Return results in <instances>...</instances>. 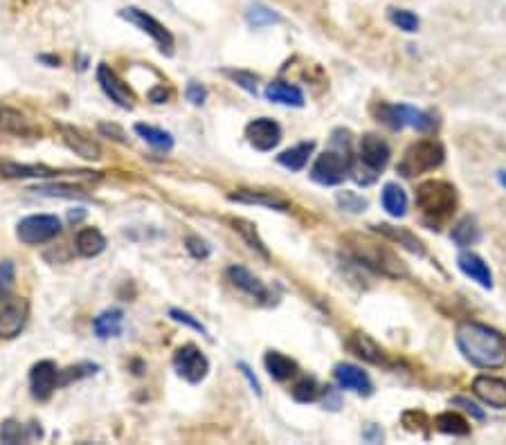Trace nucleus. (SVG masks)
Segmentation results:
<instances>
[{
    "mask_svg": "<svg viewBox=\"0 0 506 445\" xmlns=\"http://www.w3.org/2000/svg\"><path fill=\"white\" fill-rule=\"evenodd\" d=\"M462 355L480 369H500L506 364V337L498 328L482 321H462L455 330Z\"/></svg>",
    "mask_w": 506,
    "mask_h": 445,
    "instance_id": "1",
    "label": "nucleus"
},
{
    "mask_svg": "<svg viewBox=\"0 0 506 445\" xmlns=\"http://www.w3.org/2000/svg\"><path fill=\"white\" fill-rule=\"evenodd\" d=\"M342 243H345V252L353 261L374 270L376 274H383L387 279H405L409 274L405 261L383 241L369 239L362 234H347Z\"/></svg>",
    "mask_w": 506,
    "mask_h": 445,
    "instance_id": "2",
    "label": "nucleus"
},
{
    "mask_svg": "<svg viewBox=\"0 0 506 445\" xmlns=\"http://www.w3.org/2000/svg\"><path fill=\"white\" fill-rule=\"evenodd\" d=\"M457 203V189L448 180H425L416 187V207L430 223L448 221L455 214Z\"/></svg>",
    "mask_w": 506,
    "mask_h": 445,
    "instance_id": "3",
    "label": "nucleus"
},
{
    "mask_svg": "<svg viewBox=\"0 0 506 445\" xmlns=\"http://www.w3.org/2000/svg\"><path fill=\"white\" fill-rule=\"evenodd\" d=\"M374 115L380 124H385L391 131L400 128H416L418 133H427L436 126V119L432 112L407 106V103H387L378 101L374 108Z\"/></svg>",
    "mask_w": 506,
    "mask_h": 445,
    "instance_id": "4",
    "label": "nucleus"
},
{
    "mask_svg": "<svg viewBox=\"0 0 506 445\" xmlns=\"http://www.w3.org/2000/svg\"><path fill=\"white\" fill-rule=\"evenodd\" d=\"M446 162V149L439 140H418L409 144L398 162V174L403 178H416L439 169Z\"/></svg>",
    "mask_w": 506,
    "mask_h": 445,
    "instance_id": "5",
    "label": "nucleus"
},
{
    "mask_svg": "<svg viewBox=\"0 0 506 445\" xmlns=\"http://www.w3.org/2000/svg\"><path fill=\"white\" fill-rule=\"evenodd\" d=\"M391 149L387 142L376 133H365L358 144V162L356 169V183L358 185H371L378 178V174L389 165Z\"/></svg>",
    "mask_w": 506,
    "mask_h": 445,
    "instance_id": "6",
    "label": "nucleus"
},
{
    "mask_svg": "<svg viewBox=\"0 0 506 445\" xmlns=\"http://www.w3.org/2000/svg\"><path fill=\"white\" fill-rule=\"evenodd\" d=\"M353 171V160L349 149H329L315 158L311 167V180L322 187H336L345 183V178Z\"/></svg>",
    "mask_w": 506,
    "mask_h": 445,
    "instance_id": "7",
    "label": "nucleus"
},
{
    "mask_svg": "<svg viewBox=\"0 0 506 445\" xmlns=\"http://www.w3.org/2000/svg\"><path fill=\"white\" fill-rule=\"evenodd\" d=\"M120 18H124V21H129L131 25H136L138 30L149 34L160 47L162 54H167V56L174 54V47H176L174 34H171L156 16H151L149 12H145V9H140V7H124V9H120Z\"/></svg>",
    "mask_w": 506,
    "mask_h": 445,
    "instance_id": "8",
    "label": "nucleus"
},
{
    "mask_svg": "<svg viewBox=\"0 0 506 445\" xmlns=\"http://www.w3.org/2000/svg\"><path fill=\"white\" fill-rule=\"evenodd\" d=\"M61 234V221L50 214L27 216L16 225V239L25 245H41Z\"/></svg>",
    "mask_w": 506,
    "mask_h": 445,
    "instance_id": "9",
    "label": "nucleus"
},
{
    "mask_svg": "<svg viewBox=\"0 0 506 445\" xmlns=\"http://www.w3.org/2000/svg\"><path fill=\"white\" fill-rule=\"evenodd\" d=\"M174 369L183 380L198 385V383H203L205 376L209 373V360L198 346L185 344L174 353Z\"/></svg>",
    "mask_w": 506,
    "mask_h": 445,
    "instance_id": "10",
    "label": "nucleus"
},
{
    "mask_svg": "<svg viewBox=\"0 0 506 445\" xmlns=\"http://www.w3.org/2000/svg\"><path fill=\"white\" fill-rule=\"evenodd\" d=\"M56 387H59V369H56V364L52 360H41V362H36L30 371L32 398L39 403L50 401V396L54 394Z\"/></svg>",
    "mask_w": 506,
    "mask_h": 445,
    "instance_id": "11",
    "label": "nucleus"
},
{
    "mask_svg": "<svg viewBox=\"0 0 506 445\" xmlns=\"http://www.w3.org/2000/svg\"><path fill=\"white\" fill-rule=\"evenodd\" d=\"M245 137L261 153H268L281 142V126L270 117H256L245 126Z\"/></svg>",
    "mask_w": 506,
    "mask_h": 445,
    "instance_id": "12",
    "label": "nucleus"
},
{
    "mask_svg": "<svg viewBox=\"0 0 506 445\" xmlns=\"http://www.w3.org/2000/svg\"><path fill=\"white\" fill-rule=\"evenodd\" d=\"M27 315H30V304L25 299H9L0 308V337L14 339L16 335H21L27 324Z\"/></svg>",
    "mask_w": 506,
    "mask_h": 445,
    "instance_id": "13",
    "label": "nucleus"
},
{
    "mask_svg": "<svg viewBox=\"0 0 506 445\" xmlns=\"http://www.w3.org/2000/svg\"><path fill=\"white\" fill-rule=\"evenodd\" d=\"M97 81H99V86L101 90L106 92V97L113 101V103H117L120 108H126L131 110L133 108V101H136V94H133V90L124 83L115 72H113L106 63H101L99 68H97Z\"/></svg>",
    "mask_w": 506,
    "mask_h": 445,
    "instance_id": "14",
    "label": "nucleus"
},
{
    "mask_svg": "<svg viewBox=\"0 0 506 445\" xmlns=\"http://www.w3.org/2000/svg\"><path fill=\"white\" fill-rule=\"evenodd\" d=\"M333 378H336L338 387L349 392H356L358 396H371L374 394V383L367 376V371H362L360 367L349 364V362H340L333 367Z\"/></svg>",
    "mask_w": 506,
    "mask_h": 445,
    "instance_id": "15",
    "label": "nucleus"
},
{
    "mask_svg": "<svg viewBox=\"0 0 506 445\" xmlns=\"http://www.w3.org/2000/svg\"><path fill=\"white\" fill-rule=\"evenodd\" d=\"M232 203H243V205H261L266 210L275 212H291V203L279 192H268V189H236L230 194Z\"/></svg>",
    "mask_w": 506,
    "mask_h": 445,
    "instance_id": "16",
    "label": "nucleus"
},
{
    "mask_svg": "<svg viewBox=\"0 0 506 445\" xmlns=\"http://www.w3.org/2000/svg\"><path fill=\"white\" fill-rule=\"evenodd\" d=\"M56 128H59L61 140L65 142V146H68L70 151H74V153H77L79 158L90 160V162H97V160H101V146H99V142H95L92 137L83 135L79 128L68 126V124H59Z\"/></svg>",
    "mask_w": 506,
    "mask_h": 445,
    "instance_id": "17",
    "label": "nucleus"
},
{
    "mask_svg": "<svg viewBox=\"0 0 506 445\" xmlns=\"http://www.w3.org/2000/svg\"><path fill=\"white\" fill-rule=\"evenodd\" d=\"M473 394L484 405L506 410V380L495 376H477L473 380Z\"/></svg>",
    "mask_w": 506,
    "mask_h": 445,
    "instance_id": "18",
    "label": "nucleus"
},
{
    "mask_svg": "<svg viewBox=\"0 0 506 445\" xmlns=\"http://www.w3.org/2000/svg\"><path fill=\"white\" fill-rule=\"evenodd\" d=\"M457 266H459V270L468 279H473L477 286H482L484 290L493 288V272L489 268V263H486L477 252H471V250L462 252L459 259H457Z\"/></svg>",
    "mask_w": 506,
    "mask_h": 445,
    "instance_id": "19",
    "label": "nucleus"
},
{
    "mask_svg": "<svg viewBox=\"0 0 506 445\" xmlns=\"http://www.w3.org/2000/svg\"><path fill=\"white\" fill-rule=\"evenodd\" d=\"M227 279L232 281V286H236L238 290H243L245 295H250L259 301H268L270 299V292L266 288V283L254 277L250 270H245L243 266H230L227 268Z\"/></svg>",
    "mask_w": 506,
    "mask_h": 445,
    "instance_id": "20",
    "label": "nucleus"
},
{
    "mask_svg": "<svg viewBox=\"0 0 506 445\" xmlns=\"http://www.w3.org/2000/svg\"><path fill=\"white\" fill-rule=\"evenodd\" d=\"M0 135L32 137V135H36V128L32 126V121L25 117V112L0 103Z\"/></svg>",
    "mask_w": 506,
    "mask_h": 445,
    "instance_id": "21",
    "label": "nucleus"
},
{
    "mask_svg": "<svg viewBox=\"0 0 506 445\" xmlns=\"http://www.w3.org/2000/svg\"><path fill=\"white\" fill-rule=\"evenodd\" d=\"M61 176L59 169L45 165H21L14 160H0V178L21 180V178H56Z\"/></svg>",
    "mask_w": 506,
    "mask_h": 445,
    "instance_id": "22",
    "label": "nucleus"
},
{
    "mask_svg": "<svg viewBox=\"0 0 506 445\" xmlns=\"http://www.w3.org/2000/svg\"><path fill=\"white\" fill-rule=\"evenodd\" d=\"M349 349L353 353H356L358 358L362 360H367V362L371 364H378V367H391V360L389 355L380 349L374 339H371L367 333H353L349 337Z\"/></svg>",
    "mask_w": 506,
    "mask_h": 445,
    "instance_id": "23",
    "label": "nucleus"
},
{
    "mask_svg": "<svg viewBox=\"0 0 506 445\" xmlns=\"http://www.w3.org/2000/svg\"><path fill=\"white\" fill-rule=\"evenodd\" d=\"M371 230L378 232V234H383L385 239H389L391 243L400 245V248L414 252V254H418V257H425V245H423V241L418 239V236H414L409 230H405V227H394V225H389V223H380V225H371Z\"/></svg>",
    "mask_w": 506,
    "mask_h": 445,
    "instance_id": "24",
    "label": "nucleus"
},
{
    "mask_svg": "<svg viewBox=\"0 0 506 445\" xmlns=\"http://www.w3.org/2000/svg\"><path fill=\"white\" fill-rule=\"evenodd\" d=\"M263 364H266V371H268L270 378H272V380H277V383L291 380V378L297 376V371H300L297 362H295L293 358L279 353V351H268V353H266Z\"/></svg>",
    "mask_w": 506,
    "mask_h": 445,
    "instance_id": "25",
    "label": "nucleus"
},
{
    "mask_svg": "<svg viewBox=\"0 0 506 445\" xmlns=\"http://www.w3.org/2000/svg\"><path fill=\"white\" fill-rule=\"evenodd\" d=\"M74 248L85 259L99 257V254L106 250V236H104L97 227H83L74 236Z\"/></svg>",
    "mask_w": 506,
    "mask_h": 445,
    "instance_id": "26",
    "label": "nucleus"
},
{
    "mask_svg": "<svg viewBox=\"0 0 506 445\" xmlns=\"http://www.w3.org/2000/svg\"><path fill=\"white\" fill-rule=\"evenodd\" d=\"M266 99L272 101V103H281V106H295V108L304 106L302 88L293 86V83H286V81L268 83V88H266Z\"/></svg>",
    "mask_w": 506,
    "mask_h": 445,
    "instance_id": "27",
    "label": "nucleus"
},
{
    "mask_svg": "<svg viewBox=\"0 0 506 445\" xmlns=\"http://www.w3.org/2000/svg\"><path fill=\"white\" fill-rule=\"evenodd\" d=\"M380 205H383V210L389 216H394V219H400V216L407 214L409 198L405 194V189L400 187L398 183H387L383 187V192H380Z\"/></svg>",
    "mask_w": 506,
    "mask_h": 445,
    "instance_id": "28",
    "label": "nucleus"
},
{
    "mask_svg": "<svg viewBox=\"0 0 506 445\" xmlns=\"http://www.w3.org/2000/svg\"><path fill=\"white\" fill-rule=\"evenodd\" d=\"M124 328V312L120 308H108L99 312L97 317L92 319V330L95 335L101 337V339H108V337H117Z\"/></svg>",
    "mask_w": 506,
    "mask_h": 445,
    "instance_id": "29",
    "label": "nucleus"
},
{
    "mask_svg": "<svg viewBox=\"0 0 506 445\" xmlns=\"http://www.w3.org/2000/svg\"><path fill=\"white\" fill-rule=\"evenodd\" d=\"M313 151H315V142H300V144L286 149L284 153L277 156V162L288 169V171H302L309 165V158L313 156Z\"/></svg>",
    "mask_w": 506,
    "mask_h": 445,
    "instance_id": "30",
    "label": "nucleus"
},
{
    "mask_svg": "<svg viewBox=\"0 0 506 445\" xmlns=\"http://www.w3.org/2000/svg\"><path fill=\"white\" fill-rule=\"evenodd\" d=\"M230 225H232V230L247 243V248L254 250L266 261L270 259V252H268V248H266V243H263V239L259 236V232H256L254 223L245 221V219H230Z\"/></svg>",
    "mask_w": 506,
    "mask_h": 445,
    "instance_id": "31",
    "label": "nucleus"
},
{
    "mask_svg": "<svg viewBox=\"0 0 506 445\" xmlns=\"http://www.w3.org/2000/svg\"><path fill=\"white\" fill-rule=\"evenodd\" d=\"M450 239L457 248H471V245L482 241V230L473 216H464V219L452 227Z\"/></svg>",
    "mask_w": 506,
    "mask_h": 445,
    "instance_id": "32",
    "label": "nucleus"
},
{
    "mask_svg": "<svg viewBox=\"0 0 506 445\" xmlns=\"http://www.w3.org/2000/svg\"><path fill=\"white\" fill-rule=\"evenodd\" d=\"M434 428L441 434H450V437H468L471 434V423H468L462 414L457 412H441L434 416Z\"/></svg>",
    "mask_w": 506,
    "mask_h": 445,
    "instance_id": "33",
    "label": "nucleus"
},
{
    "mask_svg": "<svg viewBox=\"0 0 506 445\" xmlns=\"http://www.w3.org/2000/svg\"><path fill=\"white\" fill-rule=\"evenodd\" d=\"M245 21H247V25H250V27H254V30H261V27L281 23L284 18H281L279 12H275V9H270L268 5L252 3L250 7L245 9Z\"/></svg>",
    "mask_w": 506,
    "mask_h": 445,
    "instance_id": "34",
    "label": "nucleus"
},
{
    "mask_svg": "<svg viewBox=\"0 0 506 445\" xmlns=\"http://www.w3.org/2000/svg\"><path fill=\"white\" fill-rule=\"evenodd\" d=\"M34 437H41V428L27 430L23 423H18L14 419H7L0 423V441L3 443H21V441H30Z\"/></svg>",
    "mask_w": 506,
    "mask_h": 445,
    "instance_id": "35",
    "label": "nucleus"
},
{
    "mask_svg": "<svg viewBox=\"0 0 506 445\" xmlns=\"http://www.w3.org/2000/svg\"><path fill=\"white\" fill-rule=\"evenodd\" d=\"M136 133L145 140L147 144H151L158 151H171V149H174V137H171V133H167V131H162L158 126L136 124Z\"/></svg>",
    "mask_w": 506,
    "mask_h": 445,
    "instance_id": "36",
    "label": "nucleus"
},
{
    "mask_svg": "<svg viewBox=\"0 0 506 445\" xmlns=\"http://www.w3.org/2000/svg\"><path fill=\"white\" fill-rule=\"evenodd\" d=\"M387 16H389L391 25H396L400 32L414 34V32H418V27H421V21H418V16L414 12H409V9L389 7L387 9Z\"/></svg>",
    "mask_w": 506,
    "mask_h": 445,
    "instance_id": "37",
    "label": "nucleus"
},
{
    "mask_svg": "<svg viewBox=\"0 0 506 445\" xmlns=\"http://www.w3.org/2000/svg\"><path fill=\"white\" fill-rule=\"evenodd\" d=\"M320 394H322V387L311 376L300 378V380L295 383V387H293V398L297 403H315L320 398Z\"/></svg>",
    "mask_w": 506,
    "mask_h": 445,
    "instance_id": "38",
    "label": "nucleus"
},
{
    "mask_svg": "<svg viewBox=\"0 0 506 445\" xmlns=\"http://www.w3.org/2000/svg\"><path fill=\"white\" fill-rule=\"evenodd\" d=\"M338 205L342 210H347L351 214H362L369 207V201L365 196H360L356 192H340L338 194Z\"/></svg>",
    "mask_w": 506,
    "mask_h": 445,
    "instance_id": "39",
    "label": "nucleus"
},
{
    "mask_svg": "<svg viewBox=\"0 0 506 445\" xmlns=\"http://www.w3.org/2000/svg\"><path fill=\"white\" fill-rule=\"evenodd\" d=\"M97 364H90V362H83V364H77V367H68L59 371V387L63 385H70L72 380H79V378H85V376H92L97 371Z\"/></svg>",
    "mask_w": 506,
    "mask_h": 445,
    "instance_id": "40",
    "label": "nucleus"
},
{
    "mask_svg": "<svg viewBox=\"0 0 506 445\" xmlns=\"http://www.w3.org/2000/svg\"><path fill=\"white\" fill-rule=\"evenodd\" d=\"M32 192L41 194V196H61V198H85V194L79 187H70V185H39Z\"/></svg>",
    "mask_w": 506,
    "mask_h": 445,
    "instance_id": "41",
    "label": "nucleus"
},
{
    "mask_svg": "<svg viewBox=\"0 0 506 445\" xmlns=\"http://www.w3.org/2000/svg\"><path fill=\"white\" fill-rule=\"evenodd\" d=\"M225 77H230L238 88H243L245 92H250V94H256V74L252 72H247V70H223Z\"/></svg>",
    "mask_w": 506,
    "mask_h": 445,
    "instance_id": "42",
    "label": "nucleus"
},
{
    "mask_svg": "<svg viewBox=\"0 0 506 445\" xmlns=\"http://www.w3.org/2000/svg\"><path fill=\"white\" fill-rule=\"evenodd\" d=\"M169 317L174 319V321H178V324H185V326H189V328H194L196 333H200V335L212 337V335H209V330L205 328L203 321L196 319L194 315H189V312H185V310H180V308H171V310H169Z\"/></svg>",
    "mask_w": 506,
    "mask_h": 445,
    "instance_id": "43",
    "label": "nucleus"
},
{
    "mask_svg": "<svg viewBox=\"0 0 506 445\" xmlns=\"http://www.w3.org/2000/svg\"><path fill=\"white\" fill-rule=\"evenodd\" d=\"M14 274H16V268H14V261H3L0 263V299L7 295V290L12 288L14 283Z\"/></svg>",
    "mask_w": 506,
    "mask_h": 445,
    "instance_id": "44",
    "label": "nucleus"
},
{
    "mask_svg": "<svg viewBox=\"0 0 506 445\" xmlns=\"http://www.w3.org/2000/svg\"><path fill=\"white\" fill-rule=\"evenodd\" d=\"M185 94H187V101H192L194 106H203L207 99V90L203 83H198V81H189Z\"/></svg>",
    "mask_w": 506,
    "mask_h": 445,
    "instance_id": "45",
    "label": "nucleus"
},
{
    "mask_svg": "<svg viewBox=\"0 0 506 445\" xmlns=\"http://www.w3.org/2000/svg\"><path fill=\"white\" fill-rule=\"evenodd\" d=\"M452 405H457V407H462L464 412H468L473 416V419H477V421H484L486 419V414H484V410L477 403H473L471 398H464V396H455L452 398Z\"/></svg>",
    "mask_w": 506,
    "mask_h": 445,
    "instance_id": "46",
    "label": "nucleus"
},
{
    "mask_svg": "<svg viewBox=\"0 0 506 445\" xmlns=\"http://www.w3.org/2000/svg\"><path fill=\"white\" fill-rule=\"evenodd\" d=\"M185 248L194 259H207L209 257V245L203 239H198V236H189Z\"/></svg>",
    "mask_w": 506,
    "mask_h": 445,
    "instance_id": "47",
    "label": "nucleus"
},
{
    "mask_svg": "<svg viewBox=\"0 0 506 445\" xmlns=\"http://www.w3.org/2000/svg\"><path fill=\"white\" fill-rule=\"evenodd\" d=\"M99 133L111 137V140H115V142H120V144H124V142H126V135H124V131L117 124H106V121H104V124H99Z\"/></svg>",
    "mask_w": 506,
    "mask_h": 445,
    "instance_id": "48",
    "label": "nucleus"
},
{
    "mask_svg": "<svg viewBox=\"0 0 506 445\" xmlns=\"http://www.w3.org/2000/svg\"><path fill=\"white\" fill-rule=\"evenodd\" d=\"M236 369L245 376V380H247V385H250V389H252L256 396H261V385H259V380H256V376L252 373V369L247 367L245 362H236Z\"/></svg>",
    "mask_w": 506,
    "mask_h": 445,
    "instance_id": "49",
    "label": "nucleus"
},
{
    "mask_svg": "<svg viewBox=\"0 0 506 445\" xmlns=\"http://www.w3.org/2000/svg\"><path fill=\"white\" fill-rule=\"evenodd\" d=\"M149 99L154 103H167L171 99V90L165 88V86H156L154 90L149 92Z\"/></svg>",
    "mask_w": 506,
    "mask_h": 445,
    "instance_id": "50",
    "label": "nucleus"
},
{
    "mask_svg": "<svg viewBox=\"0 0 506 445\" xmlns=\"http://www.w3.org/2000/svg\"><path fill=\"white\" fill-rule=\"evenodd\" d=\"M362 437H365L367 441H374L376 443V441H383V432H380L378 428H369L365 434H362Z\"/></svg>",
    "mask_w": 506,
    "mask_h": 445,
    "instance_id": "51",
    "label": "nucleus"
},
{
    "mask_svg": "<svg viewBox=\"0 0 506 445\" xmlns=\"http://www.w3.org/2000/svg\"><path fill=\"white\" fill-rule=\"evenodd\" d=\"M41 61H45V63H50V65H59V56H39Z\"/></svg>",
    "mask_w": 506,
    "mask_h": 445,
    "instance_id": "52",
    "label": "nucleus"
},
{
    "mask_svg": "<svg viewBox=\"0 0 506 445\" xmlns=\"http://www.w3.org/2000/svg\"><path fill=\"white\" fill-rule=\"evenodd\" d=\"M498 183L502 185V189H506V169H500L498 171Z\"/></svg>",
    "mask_w": 506,
    "mask_h": 445,
    "instance_id": "53",
    "label": "nucleus"
}]
</instances>
